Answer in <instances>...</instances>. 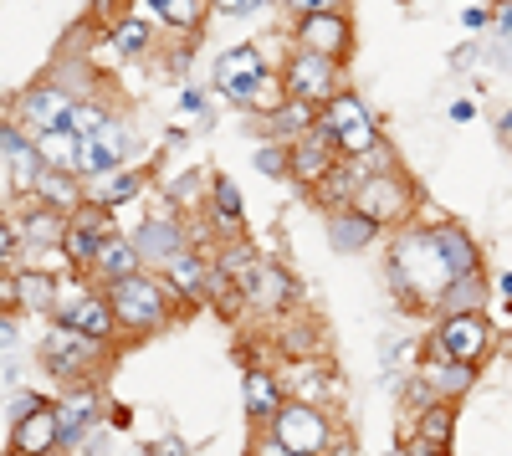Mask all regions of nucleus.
Returning a JSON list of instances; mask_svg holds the SVG:
<instances>
[{"label": "nucleus", "mask_w": 512, "mask_h": 456, "mask_svg": "<svg viewBox=\"0 0 512 456\" xmlns=\"http://www.w3.org/2000/svg\"><path fill=\"white\" fill-rule=\"evenodd\" d=\"M318 129L338 144V154H344L349 164H359V170H390V159H384V139L374 129L369 108L354 98V93H338L323 113H318Z\"/></svg>", "instance_id": "obj_3"}, {"label": "nucleus", "mask_w": 512, "mask_h": 456, "mask_svg": "<svg viewBox=\"0 0 512 456\" xmlns=\"http://www.w3.org/2000/svg\"><path fill=\"white\" fill-rule=\"evenodd\" d=\"M272 72H277V67H267L262 47H231V52H221V62H216V88H221V98H231L236 108H251V98L262 93V82H267Z\"/></svg>", "instance_id": "obj_11"}, {"label": "nucleus", "mask_w": 512, "mask_h": 456, "mask_svg": "<svg viewBox=\"0 0 512 456\" xmlns=\"http://www.w3.org/2000/svg\"><path fill=\"white\" fill-rule=\"evenodd\" d=\"M72 103H77V93H67L57 77H47V82H31V88L11 103V118L21 123L31 139H41V134L62 129L67 113H72Z\"/></svg>", "instance_id": "obj_10"}, {"label": "nucleus", "mask_w": 512, "mask_h": 456, "mask_svg": "<svg viewBox=\"0 0 512 456\" xmlns=\"http://www.w3.org/2000/svg\"><path fill=\"white\" fill-rule=\"evenodd\" d=\"M210 216H216V226H221L226 241L246 236V205H241V190H236L226 175L210 180Z\"/></svg>", "instance_id": "obj_30"}, {"label": "nucleus", "mask_w": 512, "mask_h": 456, "mask_svg": "<svg viewBox=\"0 0 512 456\" xmlns=\"http://www.w3.org/2000/svg\"><path fill=\"white\" fill-rule=\"evenodd\" d=\"M256 170H262L267 180H292V154H287V144H262V149H256Z\"/></svg>", "instance_id": "obj_39"}, {"label": "nucleus", "mask_w": 512, "mask_h": 456, "mask_svg": "<svg viewBox=\"0 0 512 456\" xmlns=\"http://www.w3.org/2000/svg\"><path fill=\"white\" fill-rule=\"evenodd\" d=\"M118 236L113 231V211H98V205H82V211L67 216V231H62V257L77 267V272H93L103 241Z\"/></svg>", "instance_id": "obj_13"}, {"label": "nucleus", "mask_w": 512, "mask_h": 456, "mask_svg": "<svg viewBox=\"0 0 512 456\" xmlns=\"http://www.w3.org/2000/svg\"><path fill=\"white\" fill-rule=\"evenodd\" d=\"M134 149H139L134 129H128L123 118H108L98 134L77 139V159H72V175H77V180H98V175H108V170H123V164L134 159Z\"/></svg>", "instance_id": "obj_8"}, {"label": "nucleus", "mask_w": 512, "mask_h": 456, "mask_svg": "<svg viewBox=\"0 0 512 456\" xmlns=\"http://www.w3.org/2000/svg\"><path fill=\"white\" fill-rule=\"evenodd\" d=\"M103 293H108L113 318H118V328L128 339L154 334V328H164L169 318H175V308H180V298H175V287L164 282V272H134L123 282H108Z\"/></svg>", "instance_id": "obj_2"}, {"label": "nucleus", "mask_w": 512, "mask_h": 456, "mask_svg": "<svg viewBox=\"0 0 512 456\" xmlns=\"http://www.w3.org/2000/svg\"><path fill=\"white\" fill-rule=\"evenodd\" d=\"M267 436L282 441V446L297 451V456H328L333 441H338V426H333V416H328L323 405H313V400H287V405L277 410V421L267 426Z\"/></svg>", "instance_id": "obj_4"}, {"label": "nucleus", "mask_w": 512, "mask_h": 456, "mask_svg": "<svg viewBox=\"0 0 512 456\" xmlns=\"http://www.w3.org/2000/svg\"><path fill=\"white\" fill-rule=\"evenodd\" d=\"M52 318H57L62 328H72V334L98 339V344H113V339H118L113 303H108V293H93V287H82V293H62Z\"/></svg>", "instance_id": "obj_12"}, {"label": "nucleus", "mask_w": 512, "mask_h": 456, "mask_svg": "<svg viewBox=\"0 0 512 456\" xmlns=\"http://www.w3.org/2000/svg\"><path fill=\"white\" fill-rule=\"evenodd\" d=\"M41 405H47V400H41L36 390H16V395H11V426H16V421H26V416H36Z\"/></svg>", "instance_id": "obj_41"}, {"label": "nucleus", "mask_w": 512, "mask_h": 456, "mask_svg": "<svg viewBox=\"0 0 512 456\" xmlns=\"http://www.w3.org/2000/svg\"><path fill=\"white\" fill-rule=\"evenodd\" d=\"M139 6H144V16H149L154 26H164V31H169V26H175V31H195L210 0H139Z\"/></svg>", "instance_id": "obj_32"}, {"label": "nucleus", "mask_w": 512, "mask_h": 456, "mask_svg": "<svg viewBox=\"0 0 512 456\" xmlns=\"http://www.w3.org/2000/svg\"><path fill=\"white\" fill-rule=\"evenodd\" d=\"M492 349V323L482 313H446L431 334V359H456V364H482Z\"/></svg>", "instance_id": "obj_9"}, {"label": "nucleus", "mask_w": 512, "mask_h": 456, "mask_svg": "<svg viewBox=\"0 0 512 456\" xmlns=\"http://www.w3.org/2000/svg\"><path fill=\"white\" fill-rule=\"evenodd\" d=\"M497 6H512V0H497Z\"/></svg>", "instance_id": "obj_55"}, {"label": "nucleus", "mask_w": 512, "mask_h": 456, "mask_svg": "<svg viewBox=\"0 0 512 456\" xmlns=\"http://www.w3.org/2000/svg\"><path fill=\"white\" fill-rule=\"evenodd\" d=\"M251 456H297V451H287L282 441H272V436H262V441H256V446H251Z\"/></svg>", "instance_id": "obj_47"}, {"label": "nucleus", "mask_w": 512, "mask_h": 456, "mask_svg": "<svg viewBox=\"0 0 512 456\" xmlns=\"http://www.w3.org/2000/svg\"><path fill=\"white\" fill-rule=\"evenodd\" d=\"M482 293H487V277H461V282H451V293L441 298V318H446V313H482Z\"/></svg>", "instance_id": "obj_37"}, {"label": "nucleus", "mask_w": 512, "mask_h": 456, "mask_svg": "<svg viewBox=\"0 0 512 456\" xmlns=\"http://www.w3.org/2000/svg\"><path fill=\"white\" fill-rule=\"evenodd\" d=\"M292 277L282 272V267H262V277H256V287H251V303L256 308H267V313H277V308H287L292 303Z\"/></svg>", "instance_id": "obj_34"}, {"label": "nucleus", "mask_w": 512, "mask_h": 456, "mask_svg": "<svg viewBox=\"0 0 512 456\" xmlns=\"http://www.w3.org/2000/svg\"><path fill=\"white\" fill-rule=\"evenodd\" d=\"M262 267H267V262L251 252V241H246V236L226 241V246H221V257H216V272L236 287L241 298H251V287H256V277H262Z\"/></svg>", "instance_id": "obj_23"}, {"label": "nucleus", "mask_w": 512, "mask_h": 456, "mask_svg": "<svg viewBox=\"0 0 512 456\" xmlns=\"http://www.w3.org/2000/svg\"><path fill=\"white\" fill-rule=\"evenodd\" d=\"M497 139H502V149L512 154V108H502V113H497Z\"/></svg>", "instance_id": "obj_48"}, {"label": "nucleus", "mask_w": 512, "mask_h": 456, "mask_svg": "<svg viewBox=\"0 0 512 456\" xmlns=\"http://www.w3.org/2000/svg\"><path fill=\"white\" fill-rule=\"evenodd\" d=\"M21 226V252H47V246H62V231H67V216L52 211V205H36V211Z\"/></svg>", "instance_id": "obj_31"}, {"label": "nucleus", "mask_w": 512, "mask_h": 456, "mask_svg": "<svg viewBox=\"0 0 512 456\" xmlns=\"http://www.w3.org/2000/svg\"><path fill=\"white\" fill-rule=\"evenodd\" d=\"M108 118H113V108H108L103 98H77L62 129H67V134H77V139H88V134H98V129H103Z\"/></svg>", "instance_id": "obj_35"}, {"label": "nucleus", "mask_w": 512, "mask_h": 456, "mask_svg": "<svg viewBox=\"0 0 512 456\" xmlns=\"http://www.w3.org/2000/svg\"><path fill=\"white\" fill-rule=\"evenodd\" d=\"M149 451H154V456H190V446H185L180 436H164V441H154Z\"/></svg>", "instance_id": "obj_45"}, {"label": "nucleus", "mask_w": 512, "mask_h": 456, "mask_svg": "<svg viewBox=\"0 0 512 456\" xmlns=\"http://www.w3.org/2000/svg\"><path fill=\"white\" fill-rule=\"evenodd\" d=\"M431 236H436V246L446 252V262H451V272H456V282L461 277H482V246L466 236L456 221H441V226H431Z\"/></svg>", "instance_id": "obj_27"}, {"label": "nucleus", "mask_w": 512, "mask_h": 456, "mask_svg": "<svg viewBox=\"0 0 512 456\" xmlns=\"http://www.w3.org/2000/svg\"><path fill=\"white\" fill-rule=\"evenodd\" d=\"M41 369H47L52 380H62V385H88L103 369V344L57 323L47 334V344H41Z\"/></svg>", "instance_id": "obj_6"}, {"label": "nucleus", "mask_w": 512, "mask_h": 456, "mask_svg": "<svg viewBox=\"0 0 512 456\" xmlns=\"http://www.w3.org/2000/svg\"><path fill=\"white\" fill-rule=\"evenodd\" d=\"M390 287H395V298L405 303V308H425V313H441V298L451 293V282H456V272H451V262H446V252L436 246V236L431 231H395V241H390Z\"/></svg>", "instance_id": "obj_1"}, {"label": "nucleus", "mask_w": 512, "mask_h": 456, "mask_svg": "<svg viewBox=\"0 0 512 456\" xmlns=\"http://www.w3.org/2000/svg\"><path fill=\"white\" fill-rule=\"evenodd\" d=\"M16 339V318H0V349H6Z\"/></svg>", "instance_id": "obj_51"}, {"label": "nucleus", "mask_w": 512, "mask_h": 456, "mask_svg": "<svg viewBox=\"0 0 512 456\" xmlns=\"http://www.w3.org/2000/svg\"><path fill=\"white\" fill-rule=\"evenodd\" d=\"M287 154H292V180H297V185H308V190H323V185H328V175L338 170V164H344L338 144L318 129V123H313V129H308L303 139H292V144H287Z\"/></svg>", "instance_id": "obj_15"}, {"label": "nucleus", "mask_w": 512, "mask_h": 456, "mask_svg": "<svg viewBox=\"0 0 512 456\" xmlns=\"http://www.w3.org/2000/svg\"><path fill=\"white\" fill-rule=\"evenodd\" d=\"M451 118H456V123H472V118H477V103H472V98L451 103Z\"/></svg>", "instance_id": "obj_49"}, {"label": "nucleus", "mask_w": 512, "mask_h": 456, "mask_svg": "<svg viewBox=\"0 0 512 456\" xmlns=\"http://www.w3.org/2000/svg\"><path fill=\"white\" fill-rule=\"evenodd\" d=\"M349 205L359 216H369L374 226H405L410 211H415V190L395 170H359Z\"/></svg>", "instance_id": "obj_5"}, {"label": "nucleus", "mask_w": 512, "mask_h": 456, "mask_svg": "<svg viewBox=\"0 0 512 456\" xmlns=\"http://www.w3.org/2000/svg\"><path fill=\"white\" fill-rule=\"evenodd\" d=\"M451 436H456V400H431L415 416V441L431 451H451Z\"/></svg>", "instance_id": "obj_29"}, {"label": "nucleus", "mask_w": 512, "mask_h": 456, "mask_svg": "<svg viewBox=\"0 0 512 456\" xmlns=\"http://www.w3.org/2000/svg\"><path fill=\"white\" fill-rule=\"evenodd\" d=\"M349 0H287V11H297V16H318V11H344Z\"/></svg>", "instance_id": "obj_42"}, {"label": "nucleus", "mask_w": 512, "mask_h": 456, "mask_svg": "<svg viewBox=\"0 0 512 456\" xmlns=\"http://www.w3.org/2000/svg\"><path fill=\"white\" fill-rule=\"evenodd\" d=\"M318 113H323V108H313V103H303V98H287V103L267 118V129H272V134H282V139L292 144V139H303V134L313 129Z\"/></svg>", "instance_id": "obj_33"}, {"label": "nucleus", "mask_w": 512, "mask_h": 456, "mask_svg": "<svg viewBox=\"0 0 512 456\" xmlns=\"http://www.w3.org/2000/svg\"><path fill=\"white\" fill-rule=\"evenodd\" d=\"M11 298H16V313H57V282L52 272L41 267H26V272H11Z\"/></svg>", "instance_id": "obj_25"}, {"label": "nucleus", "mask_w": 512, "mask_h": 456, "mask_svg": "<svg viewBox=\"0 0 512 456\" xmlns=\"http://www.w3.org/2000/svg\"><path fill=\"white\" fill-rule=\"evenodd\" d=\"M420 380H425V390H431L436 400H456V395H466V390L477 385V369L472 364H456V359H431V354H425Z\"/></svg>", "instance_id": "obj_28"}, {"label": "nucleus", "mask_w": 512, "mask_h": 456, "mask_svg": "<svg viewBox=\"0 0 512 456\" xmlns=\"http://www.w3.org/2000/svg\"><path fill=\"white\" fill-rule=\"evenodd\" d=\"M497 287H502V298L512 303V272H502V277H497Z\"/></svg>", "instance_id": "obj_53"}, {"label": "nucleus", "mask_w": 512, "mask_h": 456, "mask_svg": "<svg viewBox=\"0 0 512 456\" xmlns=\"http://www.w3.org/2000/svg\"><path fill=\"white\" fill-rule=\"evenodd\" d=\"M52 405H57V421H62V451H77L82 436L98 431V421H103V390L93 380L88 385H67V395L52 400Z\"/></svg>", "instance_id": "obj_16"}, {"label": "nucleus", "mask_w": 512, "mask_h": 456, "mask_svg": "<svg viewBox=\"0 0 512 456\" xmlns=\"http://www.w3.org/2000/svg\"><path fill=\"white\" fill-rule=\"evenodd\" d=\"M379 231H384V226H374L369 216H359L354 205H344V211L328 216V246H333V252H344V257L369 252V241H374Z\"/></svg>", "instance_id": "obj_24"}, {"label": "nucleus", "mask_w": 512, "mask_h": 456, "mask_svg": "<svg viewBox=\"0 0 512 456\" xmlns=\"http://www.w3.org/2000/svg\"><path fill=\"white\" fill-rule=\"evenodd\" d=\"M11 451H21V456H57L62 451V421H57V405L52 400L41 405L36 416H26V421L11 426Z\"/></svg>", "instance_id": "obj_20"}, {"label": "nucleus", "mask_w": 512, "mask_h": 456, "mask_svg": "<svg viewBox=\"0 0 512 456\" xmlns=\"http://www.w3.org/2000/svg\"><path fill=\"white\" fill-rule=\"evenodd\" d=\"M149 185L144 170H108L98 180H82V205H98V211H118V205L139 200Z\"/></svg>", "instance_id": "obj_21"}, {"label": "nucleus", "mask_w": 512, "mask_h": 456, "mask_svg": "<svg viewBox=\"0 0 512 456\" xmlns=\"http://www.w3.org/2000/svg\"><path fill=\"white\" fill-rule=\"evenodd\" d=\"M282 82H287L292 98H303V103H313V108H328L338 93H349V88H344V67H338L333 57L303 52V47H292V57H287V67H282Z\"/></svg>", "instance_id": "obj_7"}, {"label": "nucleus", "mask_w": 512, "mask_h": 456, "mask_svg": "<svg viewBox=\"0 0 512 456\" xmlns=\"http://www.w3.org/2000/svg\"><path fill=\"white\" fill-rule=\"evenodd\" d=\"M36 159L52 164V170H72V159H77V134H67V129L41 134V139H36Z\"/></svg>", "instance_id": "obj_36"}, {"label": "nucleus", "mask_w": 512, "mask_h": 456, "mask_svg": "<svg viewBox=\"0 0 512 456\" xmlns=\"http://www.w3.org/2000/svg\"><path fill=\"white\" fill-rule=\"evenodd\" d=\"M282 405H287L282 380L272 375V369H262V364H246V375H241V410H246V421L251 426H272Z\"/></svg>", "instance_id": "obj_18"}, {"label": "nucleus", "mask_w": 512, "mask_h": 456, "mask_svg": "<svg viewBox=\"0 0 512 456\" xmlns=\"http://www.w3.org/2000/svg\"><path fill=\"white\" fill-rule=\"evenodd\" d=\"M400 456H446V451H431V446H420V441H410V446H400Z\"/></svg>", "instance_id": "obj_50"}, {"label": "nucleus", "mask_w": 512, "mask_h": 456, "mask_svg": "<svg viewBox=\"0 0 512 456\" xmlns=\"http://www.w3.org/2000/svg\"><path fill=\"white\" fill-rule=\"evenodd\" d=\"M31 195H36V205H52V211H62V216L82 211V180L72 170H52V164H41Z\"/></svg>", "instance_id": "obj_26"}, {"label": "nucleus", "mask_w": 512, "mask_h": 456, "mask_svg": "<svg viewBox=\"0 0 512 456\" xmlns=\"http://www.w3.org/2000/svg\"><path fill=\"white\" fill-rule=\"evenodd\" d=\"M149 36H154V21H149V16H128V21H118V26L108 31V41H113L123 57L144 52V47H149Z\"/></svg>", "instance_id": "obj_38"}, {"label": "nucleus", "mask_w": 512, "mask_h": 456, "mask_svg": "<svg viewBox=\"0 0 512 456\" xmlns=\"http://www.w3.org/2000/svg\"><path fill=\"white\" fill-rule=\"evenodd\" d=\"M492 36L512 47V6H497V11H492Z\"/></svg>", "instance_id": "obj_43"}, {"label": "nucleus", "mask_w": 512, "mask_h": 456, "mask_svg": "<svg viewBox=\"0 0 512 456\" xmlns=\"http://www.w3.org/2000/svg\"><path fill=\"white\" fill-rule=\"evenodd\" d=\"M134 272H149V267H144V257H139V246H134V236H108L88 277L108 287V282H123V277H134Z\"/></svg>", "instance_id": "obj_22"}, {"label": "nucleus", "mask_w": 512, "mask_h": 456, "mask_svg": "<svg viewBox=\"0 0 512 456\" xmlns=\"http://www.w3.org/2000/svg\"><path fill=\"white\" fill-rule=\"evenodd\" d=\"M210 11H221V16H246V11H256V0H210Z\"/></svg>", "instance_id": "obj_44"}, {"label": "nucleus", "mask_w": 512, "mask_h": 456, "mask_svg": "<svg viewBox=\"0 0 512 456\" xmlns=\"http://www.w3.org/2000/svg\"><path fill=\"white\" fill-rule=\"evenodd\" d=\"M159 272H164L169 287H175L180 303H205L210 293H216V267H210V262L195 252V246H185L180 257H169Z\"/></svg>", "instance_id": "obj_17"}, {"label": "nucleus", "mask_w": 512, "mask_h": 456, "mask_svg": "<svg viewBox=\"0 0 512 456\" xmlns=\"http://www.w3.org/2000/svg\"><path fill=\"white\" fill-rule=\"evenodd\" d=\"M487 16H492L487 6H466V11H461V26H466V31H482V26H487Z\"/></svg>", "instance_id": "obj_46"}, {"label": "nucleus", "mask_w": 512, "mask_h": 456, "mask_svg": "<svg viewBox=\"0 0 512 456\" xmlns=\"http://www.w3.org/2000/svg\"><path fill=\"white\" fill-rule=\"evenodd\" d=\"M16 252H21V226L11 216H0V267H11Z\"/></svg>", "instance_id": "obj_40"}, {"label": "nucleus", "mask_w": 512, "mask_h": 456, "mask_svg": "<svg viewBox=\"0 0 512 456\" xmlns=\"http://www.w3.org/2000/svg\"><path fill=\"white\" fill-rule=\"evenodd\" d=\"M128 236H134L144 267H164L169 257H180L185 246H190V236H185V226H180L175 216H149L144 226H134Z\"/></svg>", "instance_id": "obj_19"}, {"label": "nucleus", "mask_w": 512, "mask_h": 456, "mask_svg": "<svg viewBox=\"0 0 512 456\" xmlns=\"http://www.w3.org/2000/svg\"><path fill=\"white\" fill-rule=\"evenodd\" d=\"M180 103H185V113H205V108H200V103H205V98H200V93H195V88H190V93H185V98H180Z\"/></svg>", "instance_id": "obj_52"}, {"label": "nucleus", "mask_w": 512, "mask_h": 456, "mask_svg": "<svg viewBox=\"0 0 512 456\" xmlns=\"http://www.w3.org/2000/svg\"><path fill=\"white\" fill-rule=\"evenodd\" d=\"M0 456H21V451H0Z\"/></svg>", "instance_id": "obj_54"}, {"label": "nucleus", "mask_w": 512, "mask_h": 456, "mask_svg": "<svg viewBox=\"0 0 512 456\" xmlns=\"http://www.w3.org/2000/svg\"><path fill=\"white\" fill-rule=\"evenodd\" d=\"M292 47H303V52H318V57H333V62H344L354 52V26L344 11H318V16H297L292 26Z\"/></svg>", "instance_id": "obj_14"}]
</instances>
